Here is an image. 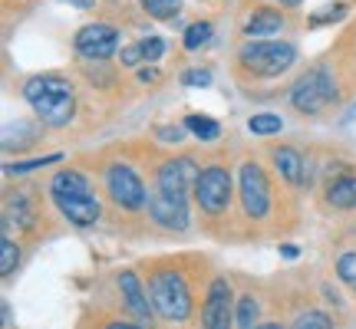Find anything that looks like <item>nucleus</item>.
I'll return each instance as SVG.
<instances>
[{
	"label": "nucleus",
	"mask_w": 356,
	"mask_h": 329,
	"mask_svg": "<svg viewBox=\"0 0 356 329\" xmlns=\"http://www.w3.org/2000/svg\"><path fill=\"white\" fill-rule=\"evenodd\" d=\"M106 329H142V326H132V323H109Z\"/></svg>",
	"instance_id": "35"
},
{
	"label": "nucleus",
	"mask_w": 356,
	"mask_h": 329,
	"mask_svg": "<svg viewBox=\"0 0 356 329\" xmlns=\"http://www.w3.org/2000/svg\"><path fill=\"white\" fill-rule=\"evenodd\" d=\"M280 13L277 10H254L251 13V20L244 24V33L248 37H261V33H277L280 30Z\"/></svg>",
	"instance_id": "16"
},
{
	"label": "nucleus",
	"mask_w": 356,
	"mask_h": 329,
	"mask_svg": "<svg viewBox=\"0 0 356 329\" xmlns=\"http://www.w3.org/2000/svg\"><path fill=\"white\" fill-rule=\"evenodd\" d=\"M195 198L208 214H221L231 201V171L221 168V164H211L198 175V185H195Z\"/></svg>",
	"instance_id": "5"
},
{
	"label": "nucleus",
	"mask_w": 356,
	"mask_h": 329,
	"mask_svg": "<svg viewBox=\"0 0 356 329\" xmlns=\"http://www.w3.org/2000/svg\"><path fill=\"white\" fill-rule=\"evenodd\" d=\"M208 40H211V24H191L188 30H185V50H202L204 43H208Z\"/></svg>",
	"instance_id": "22"
},
{
	"label": "nucleus",
	"mask_w": 356,
	"mask_h": 329,
	"mask_svg": "<svg viewBox=\"0 0 356 329\" xmlns=\"http://www.w3.org/2000/svg\"><path fill=\"white\" fill-rule=\"evenodd\" d=\"M119 290H122V300H126V306L142 319V323H152L155 306L149 303V296L142 293V283H139V277H136L132 270L119 273Z\"/></svg>",
	"instance_id": "13"
},
{
	"label": "nucleus",
	"mask_w": 356,
	"mask_h": 329,
	"mask_svg": "<svg viewBox=\"0 0 356 329\" xmlns=\"http://www.w3.org/2000/svg\"><path fill=\"white\" fill-rule=\"evenodd\" d=\"M181 126L188 128L191 135H198L202 142H211V139H218V135H221V126H218L211 115H188Z\"/></svg>",
	"instance_id": "18"
},
{
	"label": "nucleus",
	"mask_w": 356,
	"mask_h": 329,
	"mask_svg": "<svg viewBox=\"0 0 356 329\" xmlns=\"http://www.w3.org/2000/svg\"><path fill=\"white\" fill-rule=\"evenodd\" d=\"M337 273H340V280H343L350 290H356V253H343V257H340Z\"/></svg>",
	"instance_id": "28"
},
{
	"label": "nucleus",
	"mask_w": 356,
	"mask_h": 329,
	"mask_svg": "<svg viewBox=\"0 0 356 329\" xmlns=\"http://www.w3.org/2000/svg\"><path fill=\"white\" fill-rule=\"evenodd\" d=\"M248 128H251L254 135H274V132L284 128V122H280V115L261 112V115H251V119H248Z\"/></svg>",
	"instance_id": "21"
},
{
	"label": "nucleus",
	"mask_w": 356,
	"mask_h": 329,
	"mask_svg": "<svg viewBox=\"0 0 356 329\" xmlns=\"http://www.w3.org/2000/svg\"><path fill=\"white\" fill-rule=\"evenodd\" d=\"M241 204L248 217H264L270 208V188H267V178L261 171V164L244 162L241 164Z\"/></svg>",
	"instance_id": "8"
},
{
	"label": "nucleus",
	"mask_w": 356,
	"mask_h": 329,
	"mask_svg": "<svg viewBox=\"0 0 356 329\" xmlns=\"http://www.w3.org/2000/svg\"><path fill=\"white\" fill-rule=\"evenodd\" d=\"M17 257H20V251L13 247V241H7V237H3V244H0V273H3V277H10V273H13Z\"/></svg>",
	"instance_id": "27"
},
{
	"label": "nucleus",
	"mask_w": 356,
	"mask_h": 329,
	"mask_svg": "<svg viewBox=\"0 0 356 329\" xmlns=\"http://www.w3.org/2000/svg\"><path fill=\"white\" fill-rule=\"evenodd\" d=\"M270 158H274V168L280 171V178H287L291 185H300V181H304V158H300L297 149L280 145V149L270 152Z\"/></svg>",
	"instance_id": "14"
},
{
	"label": "nucleus",
	"mask_w": 356,
	"mask_h": 329,
	"mask_svg": "<svg viewBox=\"0 0 356 329\" xmlns=\"http://www.w3.org/2000/svg\"><path fill=\"white\" fill-rule=\"evenodd\" d=\"M149 290H152V306L159 317L172 319V323H181V319H188L191 313V293H188V283L181 273L175 270H159L149 283Z\"/></svg>",
	"instance_id": "2"
},
{
	"label": "nucleus",
	"mask_w": 356,
	"mask_h": 329,
	"mask_svg": "<svg viewBox=\"0 0 356 329\" xmlns=\"http://www.w3.org/2000/svg\"><path fill=\"white\" fill-rule=\"evenodd\" d=\"M234 323V296L225 280H211L202 306V329H231Z\"/></svg>",
	"instance_id": "7"
},
{
	"label": "nucleus",
	"mask_w": 356,
	"mask_h": 329,
	"mask_svg": "<svg viewBox=\"0 0 356 329\" xmlns=\"http://www.w3.org/2000/svg\"><path fill=\"white\" fill-rule=\"evenodd\" d=\"M185 132H188L185 126H175V128L159 126V139H162V142H181V139H185Z\"/></svg>",
	"instance_id": "31"
},
{
	"label": "nucleus",
	"mask_w": 356,
	"mask_h": 329,
	"mask_svg": "<svg viewBox=\"0 0 356 329\" xmlns=\"http://www.w3.org/2000/svg\"><path fill=\"white\" fill-rule=\"evenodd\" d=\"M293 60H297V50L284 40L280 43L277 40H254V43L241 47V66L254 76H280L293 66Z\"/></svg>",
	"instance_id": "3"
},
{
	"label": "nucleus",
	"mask_w": 356,
	"mask_h": 329,
	"mask_svg": "<svg viewBox=\"0 0 356 329\" xmlns=\"http://www.w3.org/2000/svg\"><path fill=\"white\" fill-rule=\"evenodd\" d=\"M53 194H89V181L79 171H60L53 178Z\"/></svg>",
	"instance_id": "17"
},
{
	"label": "nucleus",
	"mask_w": 356,
	"mask_h": 329,
	"mask_svg": "<svg viewBox=\"0 0 356 329\" xmlns=\"http://www.w3.org/2000/svg\"><path fill=\"white\" fill-rule=\"evenodd\" d=\"M106 188L113 194V201L119 208H126V211H139L149 204V194H145V185H142V178L126 168V164H113L109 168V175H106Z\"/></svg>",
	"instance_id": "6"
},
{
	"label": "nucleus",
	"mask_w": 356,
	"mask_h": 329,
	"mask_svg": "<svg viewBox=\"0 0 356 329\" xmlns=\"http://www.w3.org/2000/svg\"><path fill=\"white\" fill-rule=\"evenodd\" d=\"M293 329H333V323H330V317H327V313L310 310V313H300V317H297Z\"/></svg>",
	"instance_id": "23"
},
{
	"label": "nucleus",
	"mask_w": 356,
	"mask_h": 329,
	"mask_svg": "<svg viewBox=\"0 0 356 329\" xmlns=\"http://www.w3.org/2000/svg\"><path fill=\"white\" fill-rule=\"evenodd\" d=\"M139 60H145V53H142V43H132V47H126V50H122V63H126V66H136Z\"/></svg>",
	"instance_id": "32"
},
{
	"label": "nucleus",
	"mask_w": 356,
	"mask_h": 329,
	"mask_svg": "<svg viewBox=\"0 0 356 329\" xmlns=\"http://www.w3.org/2000/svg\"><path fill=\"white\" fill-rule=\"evenodd\" d=\"M142 7L152 13L155 20H172L175 24L178 10H181V0H142Z\"/></svg>",
	"instance_id": "20"
},
{
	"label": "nucleus",
	"mask_w": 356,
	"mask_h": 329,
	"mask_svg": "<svg viewBox=\"0 0 356 329\" xmlns=\"http://www.w3.org/2000/svg\"><path fill=\"white\" fill-rule=\"evenodd\" d=\"M24 99L33 106V112L43 126L63 128L76 112V92L63 76H33L24 83Z\"/></svg>",
	"instance_id": "1"
},
{
	"label": "nucleus",
	"mask_w": 356,
	"mask_h": 329,
	"mask_svg": "<svg viewBox=\"0 0 356 329\" xmlns=\"http://www.w3.org/2000/svg\"><path fill=\"white\" fill-rule=\"evenodd\" d=\"M277 3H284V7H297L300 0H277Z\"/></svg>",
	"instance_id": "37"
},
{
	"label": "nucleus",
	"mask_w": 356,
	"mask_h": 329,
	"mask_svg": "<svg viewBox=\"0 0 356 329\" xmlns=\"http://www.w3.org/2000/svg\"><path fill=\"white\" fill-rule=\"evenodd\" d=\"M185 86H211V73L208 69H188L185 76H181Z\"/></svg>",
	"instance_id": "30"
},
{
	"label": "nucleus",
	"mask_w": 356,
	"mask_h": 329,
	"mask_svg": "<svg viewBox=\"0 0 356 329\" xmlns=\"http://www.w3.org/2000/svg\"><path fill=\"white\" fill-rule=\"evenodd\" d=\"M327 204L340 208V211H350L356 208V178H340L327 188Z\"/></svg>",
	"instance_id": "15"
},
{
	"label": "nucleus",
	"mask_w": 356,
	"mask_h": 329,
	"mask_svg": "<svg viewBox=\"0 0 356 329\" xmlns=\"http://www.w3.org/2000/svg\"><path fill=\"white\" fill-rule=\"evenodd\" d=\"M333 99H337V83H333V76L327 69H314V73L300 76L291 86V106L304 115L323 112Z\"/></svg>",
	"instance_id": "4"
},
{
	"label": "nucleus",
	"mask_w": 356,
	"mask_h": 329,
	"mask_svg": "<svg viewBox=\"0 0 356 329\" xmlns=\"http://www.w3.org/2000/svg\"><path fill=\"white\" fill-rule=\"evenodd\" d=\"M73 47L86 60H109L115 53V47H119V33L109 24H89L76 33Z\"/></svg>",
	"instance_id": "9"
},
{
	"label": "nucleus",
	"mask_w": 356,
	"mask_h": 329,
	"mask_svg": "<svg viewBox=\"0 0 356 329\" xmlns=\"http://www.w3.org/2000/svg\"><path fill=\"white\" fill-rule=\"evenodd\" d=\"M60 158H63V155H60V152L43 155V158H30V162L10 164V168H7V175H24V171H33V168H43V164H53V162H60Z\"/></svg>",
	"instance_id": "26"
},
{
	"label": "nucleus",
	"mask_w": 356,
	"mask_h": 329,
	"mask_svg": "<svg viewBox=\"0 0 356 329\" xmlns=\"http://www.w3.org/2000/svg\"><path fill=\"white\" fill-rule=\"evenodd\" d=\"M53 198H56L60 214H63L70 224H79V228L96 224V217H99V201H96L92 194H53Z\"/></svg>",
	"instance_id": "12"
},
{
	"label": "nucleus",
	"mask_w": 356,
	"mask_h": 329,
	"mask_svg": "<svg viewBox=\"0 0 356 329\" xmlns=\"http://www.w3.org/2000/svg\"><path fill=\"white\" fill-rule=\"evenodd\" d=\"M254 319H257V300L254 296H244L241 303H238V326L254 329Z\"/></svg>",
	"instance_id": "24"
},
{
	"label": "nucleus",
	"mask_w": 356,
	"mask_h": 329,
	"mask_svg": "<svg viewBox=\"0 0 356 329\" xmlns=\"http://www.w3.org/2000/svg\"><path fill=\"white\" fill-rule=\"evenodd\" d=\"M7 211H10V221H17V228H33V204L26 194H13L7 201Z\"/></svg>",
	"instance_id": "19"
},
{
	"label": "nucleus",
	"mask_w": 356,
	"mask_h": 329,
	"mask_svg": "<svg viewBox=\"0 0 356 329\" xmlns=\"http://www.w3.org/2000/svg\"><path fill=\"white\" fill-rule=\"evenodd\" d=\"M280 253H284L287 260H293V257H297V247H293V244H284V247H280Z\"/></svg>",
	"instance_id": "34"
},
{
	"label": "nucleus",
	"mask_w": 356,
	"mask_h": 329,
	"mask_svg": "<svg viewBox=\"0 0 356 329\" xmlns=\"http://www.w3.org/2000/svg\"><path fill=\"white\" fill-rule=\"evenodd\" d=\"M149 211L152 217L168 230H185L188 228V201L185 198H175V194H165L159 191L149 198Z\"/></svg>",
	"instance_id": "11"
},
{
	"label": "nucleus",
	"mask_w": 356,
	"mask_h": 329,
	"mask_svg": "<svg viewBox=\"0 0 356 329\" xmlns=\"http://www.w3.org/2000/svg\"><path fill=\"white\" fill-rule=\"evenodd\" d=\"M159 79V69L155 66H142L139 69V83H155Z\"/></svg>",
	"instance_id": "33"
},
{
	"label": "nucleus",
	"mask_w": 356,
	"mask_h": 329,
	"mask_svg": "<svg viewBox=\"0 0 356 329\" xmlns=\"http://www.w3.org/2000/svg\"><path fill=\"white\" fill-rule=\"evenodd\" d=\"M346 17V3H327L323 10H317L310 20H314V26L320 24H337V20H343Z\"/></svg>",
	"instance_id": "25"
},
{
	"label": "nucleus",
	"mask_w": 356,
	"mask_h": 329,
	"mask_svg": "<svg viewBox=\"0 0 356 329\" xmlns=\"http://www.w3.org/2000/svg\"><path fill=\"white\" fill-rule=\"evenodd\" d=\"M198 164L191 162V158H175V162H168L159 168V191H165V194H175V198H185L188 194L191 185H198Z\"/></svg>",
	"instance_id": "10"
},
{
	"label": "nucleus",
	"mask_w": 356,
	"mask_h": 329,
	"mask_svg": "<svg viewBox=\"0 0 356 329\" xmlns=\"http://www.w3.org/2000/svg\"><path fill=\"white\" fill-rule=\"evenodd\" d=\"M254 329H284V326H277V323H264V326H254Z\"/></svg>",
	"instance_id": "36"
},
{
	"label": "nucleus",
	"mask_w": 356,
	"mask_h": 329,
	"mask_svg": "<svg viewBox=\"0 0 356 329\" xmlns=\"http://www.w3.org/2000/svg\"><path fill=\"white\" fill-rule=\"evenodd\" d=\"M142 53H145V60H159L165 53V40H159V37L142 40Z\"/></svg>",
	"instance_id": "29"
}]
</instances>
